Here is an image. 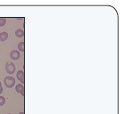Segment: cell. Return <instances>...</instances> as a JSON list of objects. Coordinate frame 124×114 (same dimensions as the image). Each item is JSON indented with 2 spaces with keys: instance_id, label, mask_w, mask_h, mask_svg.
<instances>
[{
  "instance_id": "obj_1",
  "label": "cell",
  "mask_w": 124,
  "mask_h": 114,
  "mask_svg": "<svg viewBox=\"0 0 124 114\" xmlns=\"http://www.w3.org/2000/svg\"><path fill=\"white\" fill-rule=\"evenodd\" d=\"M4 82H5V85H6V87L12 88L15 85V79L11 76L6 77L4 79Z\"/></svg>"
},
{
  "instance_id": "obj_2",
  "label": "cell",
  "mask_w": 124,
  "mask_h": 114,
  "mask_svg": "<svg viewBox=\"0 0 124 114\" xmlns=\"http://www.w3.org/2000/svg\"><path fill=\"white\" fill-rule=\"evenodd\" d=\"M6 72L9 74H12L15 72V65L11 62V61H8L6 64Z\"/></svg>"
},
{
  "instance_id": "obj_3",
  "label": "cell",
  "mask_w": 124,
  "mask_h": 114,
  "mask_svg": "<svg viewBox=\"0 0 124 114\" xmlns=\"http://www.w3.org/2000/svg\"><path fill=\"white\" fill-rule=\"evenodd\" d=\"M10 57L12 60H17V59L20 58V52L17 51V50H13L10 53Z\"/></svg>"
},
{
  "instance_id": "obj_4",
  "label": "cell",
  "mask_w": 124,
  "mask_h": 114,
  "mask_svg": "<svg viewBox=\"0 0 124 114\" xmlns=\"http://www.w3.org/2000/svg\"><path fill=\"white\" fill-rule=\"evenodd\" d=\"M24 77H25V73L23 70H19L17 72V79L20 80L22 84L24 83Z\"/></svg>"
},
{
  "instance_id": "obj_5",
  "label": "cell",
  "mask_w": 124,
  "mask_h": 114,
  "mask_svg": "<svg viewBox=\"0 0 124 114\" xmlns=\"http://www.w3.org/2000/svg\"><path fill=\"white\" fill-rule=\"evenodd\" d=\"M7 38H8V34H7L6 32H1V33H0V41L4 42V41H6Z\"/></svg>"
},
{
  "instance_id": "obj_6",
  "label": "cell",
  "mask_w": 124,
  "mask_h": 114,
  "mask_svg": "<svg viewBox=\"0 0 124 114\" xmlns=\"http://www.w3.org/2000/svg\"><path fill=\"white\" fill-rule=\"evenodd\" d=\"M15 36L16 37H18V38H22L24 36V31L22 30V29H17L16 31H15Z\"/></svg>"
},
{
  "instance_id": "obj_7",
  "label": "cell",
  "mask_w": 124,
  "mask_h": 114,
  "mask_svg": "<svg viewBox=\"0 0 124 114\" xmlns=\"http://www.w3.org/2000/svg\"><path fill=\"white\" fill-rule=\"evenodd\" d=\"M25 89V87H24L23 84H18L17 86H16V92L17 93H20L22 90H24Z\"/></svg>"
},
{
  "instance_id": "obj_8",
  "label": "cell",
  "mask_w": 124,
  "mask_h": 114,
  "mask_svg": "<svg viewBox=\"0 0 124 114\" xmlns=\"http://www.w3.org/2000/svg\"><path fill=\"white\" fill-rule=\"evenodd\" d=\"M18 49H19V51L24 52V51H25V43H24V42L19 43V45H18Z\"/></svg>"
},
{
  "instance_id": "obj_9",
  "label": "cell",
  "mask_w": 124,
  "mask_h": 114,
  "mask_svg": "<svg viewBox=\"0 0 124 114\" xmlns=\"http://www.w3.org/2000/svg\"><path fill=\"white\" fill-rule=\"evenodd\" d=\"M6 23V18H3V17L0 18V27L5 26Z\"/></svg>"
},
{
  "instance_id": "obj_10",
  "label": "cell",
  "mask_w": 124,
  "mask_h": 114,
  "mask_svg": "<svg viewBox=\"0 0 124 114\" xmlns=\"http://www.w3.org/2000/svg\"><path fill=\"white\" fill-rule=\"evenodd\" d=\"M6 103V99L4 96H0V106H3Z\"/></svg>"
},
{
  "instance_id": "obj_11",
  "label": "cell",
  "mask_w": 124,
  "mask_h": 114,
  "mask_svg": "<svg viewBox=\"0 0 124 114\" xmlns=\"http://www.w3.org/2000/svg\"><path fill=\"white\" fill-rule=\"evenodd\" d=\"M20 94H21V95H24V94H25V89L21 91V92H20Z\"/></svg>"
},
{
  "instance_id": "obj_12",
  "label": "cell",
  "mask_w": 124,
  "mask_h": 114,
  "mask_svg": "<svg viewBox=\"0 0 124 114\" xmlns=\"http://www.w3.org/2000/svg\"><path fill=\"white\" fill-rule=\"evenodd\" d=\"M2 92H3V88H2V87H0V94H2Z\"/></svg>"
},
{
  "instance_id": "obj_13",
  "label": "cell",
  "mask_w": 124,
  "mask_h": 114,
  "mask_svg": "<svg viewBox=\"0 0 124 114\" xmlns=\"http://www.w3.org/2000/svg\"><path fill=\"white\" fill-rule=\"evenodd\" d=\"M19 114H24V112H20Z\"/></svg>"
},
{
  "instance_id": "obj_14",
  "label": "cell",
  "mask_w": 124,
  "mask_h": 114,
  "mask_svg": "<svg viewBox=\"0 0 124 114\" xmlns=\"http://www.w3.org/2000/svg\"><path fill=\"white\" fill-rule=\"evenodd\" d=\"M0 87H1V82H0Z\"/></svg>"
},
{
  "instance_id": "obj_15",
  "label": "cell",
  "mask_w": 124,
  "mask_h": 114,
  "mask_svg": "<svg viewBox=\"0 0 124 114\" xmlns=\"http://www.w3.org/2000/svg\"><path fill=\"white\" fill-rule=\"evenodd\" d=\"M8 114H12V113H8Z\"/></svg>"
}]
</instances>
